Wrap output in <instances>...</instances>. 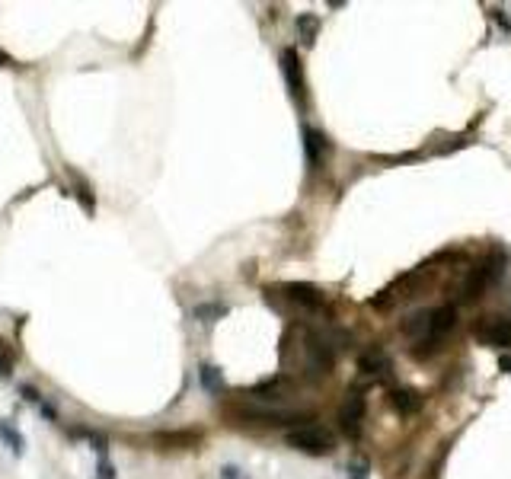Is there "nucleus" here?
Returning <instances> with one entry per match:
<instances>
[{
    "label": "nucleus",
    "instance_id": "obj_1",
    "mask_svg": "<svg viewBox=\"0 0 511 479\" xmlns=\"http://www.w3.org/2000/svg\"><path fill=\"white\" fill-rule=\"evenodd\" d=\"M285 441H287V447H294V451H300V453H313V457H323V453H329L332 447H336L332 434L326 431L323 425L291 428V431L285 434Z\"/></svg>",
    "mask_w": 511,
    "mask_h": 479
},
{
    "label": "nucleus",
    "instance_id": "obj_2",
    "mask_svg": "<svg viewBox=\"0 0 511 479\" xmlns=\"http://www.w3.org/2000/svg\"><path fill=\"white\" fill-rule=\"evenodd\" d=\"M473 336L483 345H492V348H511V319L479 316V323L473 326Z\"/></svg>",
    "mask_w": 511,
    "mask_h": 479
},
{
    "label": "nucleus",
    "instance_id": "obj_3",
    "mask_svg": "<svg viewBox=\"0 0 511 479\" xmlns=\"http://www.w3.org/2000/svg\"><path fill=\"white\" fill-rule=\"evenodd\" d=\"M502 259H483L476 262V265L466 272V281H463V300H476L479 294L485 291V287L492 285V281L498 278V272H502Z\"/></svg>",
    "mask_w": 511,
    "mask_h": 479
},
{
    "label": "nucleus",
    "instance_id": "obj_4",
    "mask_svg": "<svg viewBox=\"0 0 511 479\" xmlns=\"http://www.w3.org/2000/svg\"><path fill=\"white\" fill-rule=\"evenodd\" d=\"M361 419H364V396L361 393H348L339 409V422H342V431L348 438H358L361 431Z\"/></svg>",
    "mask_w": 511,
    "mask_h": 479
},
{
    "label": "nucleus",
    "instance_id": "obj_5",
    "mask_svg": "<svg viewBox=\"0 0 511 479\" xmlns=\"http://www.w3.org/2000/svg\"><path fill=\"white\" fill-rule=\"evenodd\" d=\"M281 70H285V80H287V89L297 102H304V70H300V57L294 48H285L281 51Z\"/></svg>",
    "mask_w": 511,
    "mask_h": 479
},
{
    "label": "nucleus",
    "instance_id": "obj_6",
    "mask_svg": "<svg viewBox=\"0 0 511 479\" xmlns=\"http://www.w3.org/2000/svg\"><path fill=\"white\" fill-rule=\"evenodd\" d=\"M454 323H457V310H454L451 304L447 307H438V310L428 313V329H425V345L438 342L441 336H447V332L454 329Z\"/></svg>",
    "mask_w": 511,
    "mask_h": 479
},
{
    "label": "nucleus",
    "instance_id": "obj_7",
    "mask_svg": "<svg viewBox=\"0 0 511 479\" xmlns=\"http://www.w3.org/2000/svg\"><path fill=\"white\" fill-rule=\"evenodd\" d=\"M287 297L294 300V304L307 307V310H319L323 307V294H319V287L307 285V281H291V285H285Z\"/></svg>",
    "mask_w": 511,
    "mask_h": 479
},
{
    "label": "nucleus",
    "instance_id": "obj_8",
    "mask_svg": "<svg viewBox=\"0 0 511 479\" xmlns=\"http://www.w3.org/2000/svg\"><path fill=\"white\" fill-rule=\"evenodd\" d=\"M160 447H172V451H192L202 444V431H160L153 434Z\"/></svg>",
    "mask_w": 511,
    "mask_h": 479
},
{
    "label": "nucleus",
    "instance_id": "obj_9",
    "mask_svg": "<svg viewBox=\"0 0 511 479\" xmlns=\"http://www.w3.org/2000/svg\"><path fill=\"white\" fill-rule=\"evenodd\" d=\"M304 150H307V163L317 166L319 160H323V153H326L323 131H317V128H304Z\"/></svg>",
    "mask_w": 511,
    "mask_h": 479
},
{
    "label": "nucleus",
    "instance_id": "obj_10",
    "mask_svg": "<svg viewBox=\"0 0 511 479\" xmlns=\"http://www.w3.org/2000/svg\"><path fill=\"white\" fill-rule=\"evenodd\" d=\"M390 402H393V409L400 415H412V412H419L422 409V396L415 393V390H393Z\"/></svg>",
    "mask_w": 511,
    "mask_h": 479
},
{
    "label": "nucleus",
    "instance_id": "obj_11",
    "mask_svg": "<svg viewBox=\"0 0 511 479\" xmlns=\"http://www.w3.org/2000/svg\"><path fill=\"white\" fill-rule=\"evenodd\" d=\"M358 368H361L364 374H383V370H390V358L383 355L380 348H368L358 358Z\"/></svg>",
    "mask_w": 511,
    "mask_h": 479
},
{
    "label": "nucleus",
    "instance_id": "obj_12",
    "mask_svg": "<svg viewBox=\"0 0 511 479\" xmlns=\"http://www.w3.org/2000/svg\"><path fill=\"white\" fill-rule=\"evenodd\" d=\"M198 380H202V387L208 390V393H221L224 390V374L217 364H202V368H198Z\"/></svg>",
    "mask_w": 511,
    "mask_h": 479
},
{
    "label": "nucleus",
    "instance_id": "obj_13",
    "mask_svg": "<svg viewBox=\"0 0 511 479\" xmlns=\"http://www.w3.org/2000/svg\"><path fill=\"white\" fill-rule=\"evenodd\" d=\"M227 304H198V307H192V316L198 319V323H214V319H221V316H227Z\"/></svg>",
    "mask_w": 511,
    "mask_h": 479
},
{
    "label": "nucleus",
    "instance_id": "obj_14",
    "mask_svg": "<svg viewBox=\"0 0 511 479\" xmlns=\"http://www.w3.org/2000/svg\"><path fill=\"white\" fill-rule=\"evenodd\" d=\"M317 29H319V19L313 16V13H304V16H297V32H300V38H304L307 45L313 42V35H317Z\"/></svg>",
    "mask_w": 511,
    "mask_h": 479
},
{
    "label": "nucleus",
    "instance_id": "obj_15",
    "mask_svg": "<svg viewBox=\"0 0 511 479\" xmlns=\"http://www.w3.org/2000/svg\"><path fill=\"white\" fill-rule=\"evenodd\" d=\"M0 438L6 441V447H10L13 453H23V447H26V441H23V434L19 431H13L6 422H0Z\"/></svg>",
    "mask_w": 511,
    "mask_h": 479
},
{
    "label": "nucleus",
    "instance_id": "obj_16",
    "mask_svg": "<svg viewBox=\"0 0 511 479\" xmlns=\"http://www.w3.org/2000/svg\"><path fill=\"white\" fill-rule=\"evenodd\" d=\"M348 479H368V460H351L348 466Z\"/></svg>",
    "mask_w": 511,
    "mask_h": 479
},
{
    "label": "nucleus",
    "instance_id": "obj_17",
    "mask_svg": "<svg viewBox=\"0 0 511 479\" xmlns=\"http://www.w3.org/2000/svg\"><path fill=\"white\" fill-rule=\"evenodd\" d=\"M77 198H80L83 211H87V214H93V211H96V202H93V195H89V189H87L83 182H80V189H77Z\"/></svg>",
    "mask_w": 511,
    "mask_h": 479
},
{
    "label": "nucleus",
    "instance_id": "obj_18",
    "mask_svg": "<svg viewBox=\"0 0 511 479\" xmlns=\"http://www.w3.org/2000/svg\"><path fill=\"white\" fill-rule=\"evenodd\" d=\"M99 479H115V470H112V463H109V460H102V463H99Z\"/></svg>",
    "mask_w": 511,
    "mask_h": 479
},
{
    "label": "nucleus",
    "instance_id": "obj_19",
    "mask_svg": "<svg viewBox=\"0 0 511 479\" xmlns=\"http://www.w3.org/2000/svg\"><path fill=\"white\" fill-rule=\"evenodd\" d=\"M10 374V361H6V358H0V377H6Z\"/></svg>",
    "mask_w": 511,
    "mask_h": 479
},
{
    "label": "nucleus",
    "instance_id": "obj_20",
    "mask_svg": "<svg viewBox=\"0 0 511 479\" xmlns=\"http://www.w3.org/2000/svg\"><path fill=\"white\" fill-rule=\"evenodd\" d=\"M224 479H236V466H224Z\"/></svg>",
    "mask_w": 511,
    "mask_h": 479
},
{
    "label": "nucleus",
    "instance_id": "obj_21",
    "mask_svg": "<svg viewBox=\"0 0 511 479\" xmlns=\"http://www.w3.org/2000/svg\"><path fill=\"white\" fill-rule=\"evenodd\" d=\"M498 364H502V370H505V374H511V358H508V355H505Z\"/></svg>",
    "mask_w": 511,
    "mask_h": 479
},
{
    "label": "nucleus",
    "instance_id": "obj_22",
    "mask_svg": "<svg viewBox=\"0 0 511 479\" xmlns=\"http://www.w3.org/2000/svg\"><path fill=\"white\" fill-rule=\"evenodd\" d=\"M4 64H10V55H4V51H0V67H4Z\"/></svg>",
    "mask_w": 511,
    "mask_h": 479
}]
</instances>
